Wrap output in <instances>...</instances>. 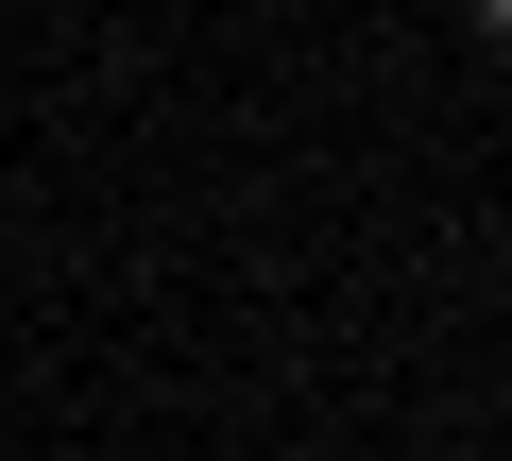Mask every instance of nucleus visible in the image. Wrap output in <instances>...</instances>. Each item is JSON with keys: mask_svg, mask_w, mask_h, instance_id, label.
<instances>
[{"mask_svg": "<svg viewBox=\"0 0 512 461\" xmlns=\"http://www.w3.org/2000/svg\"><path fill=\"white\" fill-rule=\"evenodd\" d=\"M461 18H478V35H512V0H461Z\"/></svg>", "mask_w": 512, "mask_h": 461, "instance_id": "f257e3e1", "label": "nucleus"}]
</instances>
